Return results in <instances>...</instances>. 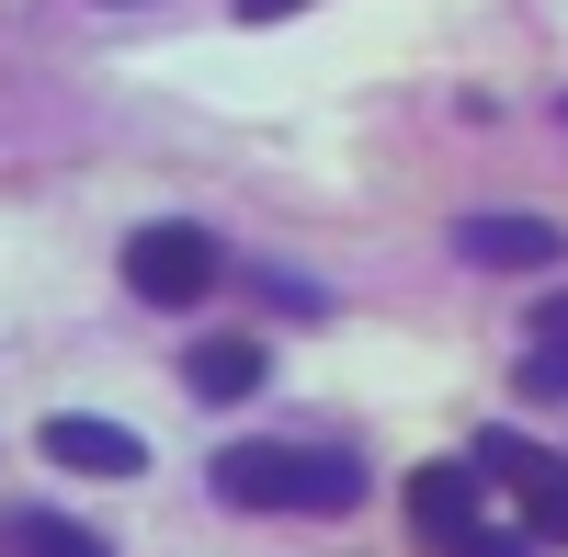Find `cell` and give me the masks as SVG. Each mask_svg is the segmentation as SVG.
<instances>
[{
	"label": "cell",
	"mask_w": 568,
	"mask_h": 557,
	"mask_svg": "<svg viewBox=\"0 0 568 557\" xmlns=\"http://www.w3.org/2000/svg\"><path fill=\"white\" fill-rule=\"evenodd\" d=\"M466 467L524 489V535H535V546H568V467H557V455H535L524 433H478V455H466Z\"/></svg>",
	"instance_id": "obj_4"
},
{
	"label": "cell",
	"mask_w": 568,
	"mask_h": 557,
	"mask_svg": "<svg viewBox=\"0 0 568 557\" xmlns=\"http://www.w3.org/2000/svg\"><path fill=\"white\" fill-rule=\"evenodd\" d=\"M125 285L149 296V307H205V285H216L205 227H194V216H149V227L125 240Z\"/></svg>",
	"instance_id": "obj_2"
},
{
	"label": "cell",
	"mask_w": 568,
	"mask_h": 557,
	"mask_svg": "<svg viewBox=\"0 0 568 557\" xmlns=\"http://www.w3.org/2000/svg\"><path fill=\"white\" fill-rule=\"evenodd\" d=\"M182 376H194V398H251L262 387V342H205Z\"/></svg>",
	"instance_id": "obj_7"
},
{
	"label": "cell",
	"mask_w": 568,
	"mask_h": 557,
	"mask_svg": "<svg viewBox=\"0 0 568 557\" xmlns=\"http://www.w3.org/2000/svg\"><path fill=\"white\" fill-rule=\"evenodd\" d=\"M524 398H568V296L535 307V353H524Z\"/></svg>",
	"instance_id": "obj_8"
},
{
	"label": "cell",
	"mask_w": 568,
	"mask_h": 557,
	"mask_svg": "<svg viewBox=\"0 0 568 557\" xmlns=\"http://www.w3.org/2000/svg\"><path fill=\"white\" fill-rule=\"evenodd\" d=\"M409 535L433 546V557H478V467H466V455H433V467H409Z\"/></svg>",
	"instance_id": "obj_3"
},
{
	"label": "cell",
	"mask_w": 568,
	"mask_h": 557,
	"mask_svg": "<svg viewBox=\"0 0 568 557\" xmlns=\"http://www.w3.org/2000/svg\"><path fill=\"white\" fill-rule=\"evenodd\" d=\"M45 467H69V478H149V433L58 409V422H45Z\"/></svg>",
	"instance_id": "obj_5"
},
{
	"label": "cell",
	"mask_w": 568,
	"mask_h": 557,
	"mask_svg": "<svg viewBox=\"0 0 568 557\" xmlns=\"http://www.w3.org/2000/svg\"><path fill=\"white\" fill-rule=\"evenodd\" d=\"M23 557H114V546L80 535V524H58V513H34V524H23Z\"/></svg>",
	"instance_id": "obj_9"
},
{
	"label": "cell",
	"mask_w": 568,
	"mask_h": 557,
	"mask_svg": "<svg viewBox=\"0 0 568 557\" xmlns=\"http://www.w3.org/2000/svg\"><path fill=\"white\" fill-rule=\"evenodd\" d=\"M478 557H535V535H511V524H489V535H478Z\"/></svg>",
	"instance_id": "obj_10"
},
{
	"label": "cell",
	"mask_w": 568,
	"mask_h": 557,
	"mask_svg": "<svg viewBox=\"0 0 568 557\" xmlns=\"http://www.w3.org/2000/svg\"><path fill=\"white\" fill-rule=\"evenodd\" d=\"M284 12H307V0H240V23H284Z\"/></svg>",
	"instance_id": "obj_11"
},
{
	"label": "cell",
	"mask_w": 568,
	"mask_h": 557,
	"mask_svg": "<svg viewBox=\"0 0 568 557\" xmlns=\"http://www.w3.org/2000/svg\"><path fill=\"white\" fill-rule=\"evenodd\" d=\"M557 114H568V103H557Z\"/></svg>",
	"instance_id": "obj_12"
},
{
	"label": "cell",
	"mask_w": 568,
	"mask_h": 557,
	"mask_svg": "<svg viewBox=\"0 0 568 557\" xmlns=\"http://www.w3.org/2000/svg\"><path fill=\"white\" fill-rule=\"evenodd\" d=\"M455 251H466V262H489V273H546V262L568 251V227H557V216H466V227H455Z\"/></svg>",
	"instance_id": "obj_6"
},
{
	"label": "cell",
	"mask_w": 568,
	"mask_h": 557,
	"mask_svg": "<svg viewBox=\"0 0 568 557\" xmlns=\"http://www.w3.org/2000/svg\"><path fill=\"white\" fill-rule=\"evenodd\" d=\"M216 489L240 500V513H353L364 467H353V455H296V444H227Z\"/></svg>",
	"instance_id": "obj_1"
}]
</instances>
